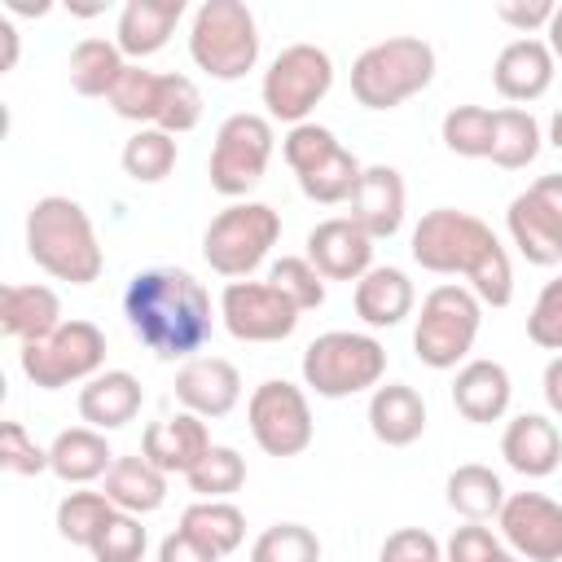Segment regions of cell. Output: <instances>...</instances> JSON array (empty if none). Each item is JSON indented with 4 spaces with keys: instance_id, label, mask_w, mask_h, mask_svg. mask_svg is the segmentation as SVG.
<instances>
[{
    "instance_id": "cell-1",
    "label": "cell",
    "mask_w": 562,
    "mask_h": 562,
    "mask_svg": "<svg viewBox=\"0 0 562 562\" xmlns=\"http://www.w3.org/2000/svg\"><path fill=\"white\" fill-rule=\"evenodd\" d=\"M215 312L206 285L189 268H145L123 290V316L127 329L158 356V360H193L211 334Z\"/></svg>"
},
{
    "instance_id": "cell-2",
    "label": "cell",
    "mask_w": 562,
    "mask_h": 562,
    "mask_svg": "<svg viewBox=\"0 0 562 562\" xmlns=\"http://www.w3.org/2000/svg\"><path fill=\"white\" fill-rule=\"evenodd\" d=\"M413 263L435 277H465L483 307H505L514 299V263L501 237L470 211L435 206L417 220L408 237Z\"/></svg>"
},
{
    "instance_id": "cell-3",
    "label": "cell",
    "mask_w": 562,
    "mask_h": 562,
    "mask_svg": "<svg viewBox=\"0 0 562 562\" xmlns=\"http://www.w3.org/2000/svg\"><path fill=\"white\" fill-rule=\"evenodd\" d=\"M26 255L53 281H70V285H92L105 268V255H101V241H97L88 211L66 193H48V198L31 202Z\"/></svg>"
},
{
    "instance_id": "cell-4",
    "label": "cell",
    "mask_w": 562,
    "mask_h": 562,
    "mask_svg": "<svg viewBox=\"0 0 562 562\" xmlns=\"http://www.w3.org/2000/svg\"><path fill=\"white\" fill-rule=\"evenodd\" d=\"M435 79V48L422 35H386L351 61V97L364 110H395Z\"/></svg>"
},
{
    "instance_id": "cell-5",
    "label": "cell",
    "mask_w": 562,
    "mask_h": 562,
    "mask_svg": "<svg viewBox=\"0 0 562 562\" xmlns=\"http://www.w3.org/2000/svg\"><path fill=\"white\" fill-rule=\"evenodd\" d=\"M303 386L321 400H347L378 391L386 378V347L360 329H329L303 347Z\"/></svg>"
},
{
    "instance_id": "cell-6",
    "label": "cell",
    "mask_w": 562,
    "mask_h": 562,
    "mask_svg": "<svg viewBox=\"0 0 562 562\" xmlns=\"http://www.w3.org/2000/svg\"><path fill=\"white\" fill-rule=\"evenodd\" d=\"M189 57L220 83L246 79L259 61V22L241 0H202L189 22Z\"/></svg>"
},
{
    "instance_id": "cell-7",
    "label": "cell",
    "mask_w": 562,
    "mask_h": 562,
    "mask_svg": "<svg viewBox=\"0 0 562 562\" xmlns=\"http://www.w3.org/2000/svg\"><path fill=\"white\" fill-rule=\"evenodd\" d=\"M483 325V303L470 285L443 281L422 299L417 325H413V351L426 369H461L474 351Z\"/></svg>"
},
{
    "instance_id": "cell-8",
    "label": "cell",
    "mask_w": 562,
    "mask_h": 562,
    "mask_svg": "<svg viewBox=\"0 0 562 562\" xmlns=\"http://www.w3.org/2000/svg\"><path fill=\"white\" fill-rule=\"evenodd\" d=\"M281 237V215L268 202H228L202 233V259L228 281H250V272L272 255Z\"/></svg>"
},
{
    "instance_id": "cell-9",
    "label": "cell",
    "mask_w": 562,
    "mask_h": 562,
    "mask_svg": "<svg viewBox=\"0 0 562 562\" xmlns=\"http://www.w3.org/2000/svg\"><path fill=\"white\" fill-rule=\"evenodd\" d=\"M18 369L40 391H61V386H75V382H92L105 369V334L83 316L61 321L48 338L22 342Z\"/></svg>"
},
{
    "instance_id": "cell-10",
    "label": "cell",
    "mask_w": 562,
    "mask_h": 562,
    "mask_svg": "<svg viewBox=\"0 0 562 562\" xmlns=\"http://www.w3.org/2000/svg\"><path fill=\"white\" fill-rule=\"evenodd\" d=\"M329 88H334V57L316 44H285L268 61L259 97H263V110L272 123L299 127L329 97Z\"/></svg>"
},
{
    "instance_id": "cell-11",
    "label": "cell",
    "mask_w": 562,
    "mask_h": 562,
    "mask_svg": "<svg viewBox=\"0 0 562 562\" xmlns=\"http://www.w3.org/2000/svg\"><path fill=\"white\" fill-rule=\"evenodd\" d=\"M272 145H277V132H272V119L268 114H255V110H237L220 123L215 132V145H211V162H206V180L220 198H246L268 162H272Z\"/></svg>"
},
{
    "instance_id": "cell-12",
    "label": "cell",
    "mask_w": 562,
    "mask_h": 562,
    "mask_svg": "<svg viewBox=\"0 0 562 562\" xmlns=\"http://www.w3.org/2000/svg\"><path fill=\"white\" fill-rule=\"evenodd\" d=\"M246 422H250L255 443L268 457H299V452H307V443L316 435L307 391L285 382V378H268V382H259L250 391Z\"/></svg>"
},
{
    "instance_id": "cell-13",
    "label": "cell",
    "mask_w": 562,
    "mask_h": 562,
    "mask_svg": "<svg viewBox=\"0 0 562 562\" xmlns=\"http://www.w3.org/2000/svg\"><path fill=\"white\" fill-rule=\"evenodd\" d=\"M505 228L527 263L536 268L562 263V176L558 171L540 176L522 193H514L505 211Z\"/></svg>"
},
{
    "instance_id": "cell-14",
    "label": "cell",
    "mask_w": 562,
    "mask_h": 562,
    "mask_svg": "<svg viewBox=\"0 0 562 562\" xmlns=\"http://www.w3.org/2000/svg\"><path fill=\"white\" fill-rule=\"evenodd\" d=\"M299 307L268 281H228L220 294V321L237 342H281L299 329Z\"/></svg>"
},
{
    "instance_id": "cell-15",
    "label": "cell",
    "mask_w": 562,
    "mask_h": 562,
    "mask_svg": "<svg viewBox=\"0 0 562 562\" xmlns=\"http://www.w3.org/2000/svg\"><path fill=\"white\" fill-rule=\"evenodd\" d=\"M496 527L514 558L562 562V501L544 492H509L496 514Z\"/></svg>"
},
{
    "instance_id": "cell-16",
    "label": "cell",
    "mask_w": 562,
    "mask_h": 562,
    "mask_svg": "<svg viewBox=\"0 0 562 562\" xmlns=\"http://www.w3.org/2000/svg\"><path fill=\"white\" fill-rule=\"evenodd\" d=\"M312 268L325 281H360L373 268V237L347 220V215H329L307 233V250Z\"/></svg>"
},
{
    "instance_id": "cell-17",
    "label": "cell",
    "mask_w": 562,
    "mask_h": 562,
    "mask_svg": "<svg viewBox=\"0 0 562 562\" xmlns=\"http://www.w3.org/2000/svg\"><path fill=\"white\" fill-rule=\"evenodd\" d=\"M176 400L184 413H193L202 422L228 417L241 400V373L224 356H193L176 369Z\"/></svg>"
},
{
    "instance_id": "cell-18",
    "label": "cell",
    "mask_w": 562,
    "mask_h": 562,
    "mask_svg": "<svg viewBox=\"0 0 562 562\" xmlns=\"http://www.w3.org/2000/svg\"><path fill=\"white\" fill-rule=\"evenodd\" d=\"M553 75H558V57H553L549 44L536 40V35L509 40V44L496 53V61H492V83H496V92H501L505 101H514V105L540 101V97L549 92Z\"/></svg>"
},
{
    "instance_id": "cell-19",
    "label": "cell",
    "mask_w": 562,
    "mask_h": 562,
    "mask_svg": "<svg viewBox=\"0 0 562 562\" xmlns=\"http://www.w3.org/2000/svg\"><path fill=\"white\" fill-rule=\"evenodd\" d=\"M347 220H356L373 241L382 237H395L404 228V206H408V189H404V176L391 167V162H373L360 171V184L347 202Z\"/></svg>"
},
{
    "instance_id": "cell-20",
    "label": "cell",
    "mask_w": 562,
    "mask_h": 562,
    "mask_svg": "<svg viewBox=\"0 0 562 562\" xmlns=\"http://www.w3.org/2000/svg\"><path fill=\"white\" fill-rule=\"evenodd\" d=\"M501 457L522 479H549L562 465V430L544 413H518L505 422Z\"/></svg>"
},
{
    "instance_id": "cell-21",
    "label": "cell",
    "mask_w": 562,
    "mask_h": 562,
    "mask_svg": "<svg viewBox=\"0 0 562 562\" xmlns=\"http://www.w3.org/2000/svg\"><path fill=\"white\" fill-rule=\"evenodd\" d=\"M509 400H514V382L501 360H465L452 378V408L474 426L501 422L509 413Z\"/></svg>"
},
{
    "instance_id": "cell-22",
    "label": "cell",
    "mask_w": 562,
    "mask_h": 562,
    "mask_svg": "<svg viewBox=\"0 0 562 562\" xmlns=\"http://www.w3.org/2000/svg\"><path fill=\"white\" fill-rule=\"evenodd\" d=\"M206 452H211V430L193 413L149 422L140 435V457L154 461L162 474H189Z\"/></svg>"
},
{
    "instance_id": "cell-23",
    "label": "cell",
    "mask_w": 562,
    "mask_h": 562,
    "mask_svg": "<svg viewBox=\"0 0 562 562\" xmlns=\"http://www.w3.org/2000/svg\"><path fill=\"white\" fill-rule=\"evenodd\" d=\"M180 18H184V0H127L114 22V44L127 61H145L158 48H167Z\"/></svg>"
},
{
    "instance_id": "cell-24",
    "label": "cell",
    "mask_w": 562,
    "mask_h": 562,
    "mask_svg": "<svg viewBox=\"0 0 562 562\" xmlns=\"http://www.w3.org/2000/svg\"><path fill=\"white\" fill-rule=\"evenodd\" d=\"M145 404V391H140V378L127 373V369H101L92 382L79 386V417L83 426L110 435L119 426H127Z\"/></svg>"
},
{
    "instance_id": "cell-25",
    "label": "cell",
    "mask_w": 562,
    "mask_h": 562,
    "mask_svg": "<svg viewBox=\"0 0 562 562\" xmlns=\"http://www.w3.org/2000/svg\"><path fill=\"white\" fill-rule=\"evenodd\" d=\"M369 430L386 448H408L426 435V400L408 382H382L369 391Z\"/></svg>"
},
{
    "instance_id": "cell-26",
    "label": "cell",
    "mask_w": 562,
    "mask_h": 562,
    "mask_svg": "<svg viewBox=\"0 0 562 562\" xmlns=\"http://www.w3.org/2000/svg\"><path fill=\"white\" fill-rule=\"evenodd\" d=\"M351 303H356V316H360L369 329H391V325H400V321L413 316L417 294H413V281H408L404 268L373 263V268L356 281Z\"/></svg>"
},
{
    "instance_id": "cell-27",
    "label": "cell",
    "mask_w": 562,
    "mask_h": 562,
    "mask_svg": "<svg viewBox=\"0 0 562 562\" xmlns=\"http://www.w3.org/2000/svg\"><path fill=\"white\" fill-rule=\"evenodd\" d=\"M61 325V299L48 285H4L0 290V334L22 342L48 338Z\"/></svg>"
},
{
    "instance_id": "cell-28",
    "label": "cell",
    "mask_w": 562,
    "mask_h": 562,
    "mask_svg": "<svg viewBox=\"0 0 562 562\" xmlns=\"http://www.w3.org/2000/svg\"><path fill=\"white\" fill-rule=\"evenodd\" d=\"M114 465V452H110V439L92 426H70V430H57V439L48 443V470L61 479V483H92V479H105Z\"/></svg>"
},
{
    "instance_id": "cell-29",
    "label": "cell",
    "mask_w": 562,
    "mask_h": 562,
    "mask_svg": "<svg viewBox=\"0 0 562 562\" xmlns=\"http://www.w3.org/2000/svg\"><path fill=\"white\" fill-rule=\"evenodd\" d=\"M167 479H171V474H162L154 461H145V457L136 452V457H114V465H110L101 492L110 496L114 509L140 518V514L162 509V501H167Z\"/></svg>"
},
{
    "instance_id": "cell-30",
    "label": "cell",
    "mask_w": 562,
    "mask_h": 562,
    "mask_svg": "<svg viewBox=\"0 0 562 562\" xmlns=\"http://www.w3.org/2000/svg\"><path fill=\"white\" fill-rule=\"evenodd\" d=\"M443 496H448V509H457L465 522H487V518L501 514V505H505L509 492H505V483H501V474L492 465L465 461V465H457L448 474Z\"/></svg>"
},
{
    "instance_id": "cell-31",
    "label": "cell",
    "mask_w": 562,
    "mask_h": 562,
    "mask_svg": "<svg viewBox=\"0 0 562 562\" xmlns=\"http://www.w3.org/2000/svg\"><path fill=\"white\" fill-rule=\"evenodd\" d=\"M127 70V57L119 53L114 40H101V35H88L70 48V61H66V75H70V88L79 97H110L114 83L123 79Z\"/></svg>"
},
{
    "instance_id": "cell-32",
    "label": "cell",
    "mask_w": 562,
    "mask_h": 562,
    "mask_svg": "<svg viewBox=\"0 0 562 562\" xmlns=\"http://www.w3.org/2000/svg\"><path fill=\"white\" fill-rule=\"evenodd\" d=\"M180 527H184L193 540H202L211 553H220V558L237 553L241 540H246V514H241L233 501H193V505L180 514Z\"/></svg>"
},
{
    "instance_id": "cell-33",
    "label": "cell",
    "mask_w": 562,
    "mask_h": 562,
    "mask_svg": "<svg viewBox=\"0 0 562 562\" xmlns=\"http://www.w3.org/2000/svg\"><path fill=\"white\" fill-rule=\"evenodd\" d=\"M540 123L531 110L522 105H505L496 110V127H492V162L501 171H522L527 162H536L540 154Z\"/></svg>"
},
{
    "instance_id": "cell-34",
    "label": "cell",
    "mask_w": 562,
    "mask_h": 562,
    "mask_svg": "<svg viewBox=\"0 0 562 562\" xmlns=\"http://www.w3.org/2000/svg\"><path fill=\"white\" fill-rule=\"evenodd\" d=\"M176 158H180L176 136H167V132H158V127H136V132L123 140V154H119L123 176L136 180V184H158V180H167V176L176 171Z\"/></svg>"
},
{
    "instance_id": "cell-35",
    "label": "cell",
    "mask_w": 562,
    "mask_h": 562,
    "mask_svg": "<svg viewBox=\"0 0 562 562\" xmlns=\"http://www.w3.org/2000/svg\"><path fill=\"white\" fill-rule=\"evenodd\" d=\"M119 509L110 505V496L105 492H66L61 501H57V536L61 540H70V544H79V549H92L97 544V536L105 531V522L114 518Z\"/></svg>"
},
{
    "instance_id": "cell-36",
    "label": "cell",
    "mask_w": 562,
    "mask_h": 562,
    "mask_svg": "<svg viewBox=\"0 0 562 562\" xmlns=\"http://www.w3.org/2000/svg\"><path fill=\"white\" fill-rule=\"evenodd\" d=\"M492 127H496V110L452 105L439 123V136H443L448 154H457V158H492Z\"/></svg>"
},
{
    "instance_id": "cell-37",
    "label": "cell",
    "mask_w": 562,
    "mask_h": 562,
    "mask_svg": "<svg viewBox=\"0 0 562 562\" xmlns=\"http://www.w3.org/2000/svg\"><path fill=\"white\" fill-rule=\"evenodd\" d=\"M184 479H189V492H198V501H228L246 483V457L228 443H211V452Z\"/></svg>"
},
{
    "instance_id": "cell-38",
    "label": "cell",
    "mask_w": 562,
    "mask_h": 562,
    "mask_svg": "<svg viewBox=\"0 0 562 562\" xmlns=\"http://www.w3.org/2000/svg\"><path fill=\"white\" fill-rule=\"evenodd\" d=\"M158 88H162V75L145 70L140 61H127L123 79L114 83V92L105 97L110 110L127 123H140V127H154V114H158Z\"/></svg>"
},
{
    "instance_id": "cell-39",
    "label": "cell",
    "mask_w": 562,
    "mask_h": 562,
    "mask_svg": "<svg viewBox=\"0 0 562 562\" xmlns=\"http://www.w3.org/2000/svg\"><path fill=\"white\" fill-rule=\"evenodd\" d=\"M202 123V92L189 75H162V88H158V114H154V127L167 132V136H184Z\"/></svg>"
},
{
    "instance_id": "cell-40",
    "label": "cell",
    "mask_w": 562,
    "mask_h": 562,
    "mask_svg": "<svg viewBox=\"0 0 562 562\" xmlns=\"http://www.w3.org/2000/svg\"><path fill=\"white\" fill-rule=\"evenodd\" d=\"M360 158L351 149H338L329 162H321L316 171L299 176V189L307 202H321V206H338V202H351L356 184H360Z\"/></svg>"
},
{
    "instance_id": "cell-41",
    "label": "cell",
    "mask_w": 562,
    "mask_h": 562,
    "mask_svg": "<svg viewBox=\"0 0 562 562\" xmlns=\"http://www.w3.org/2000/svg\"><path fill=\"white\" fill-rule=\"evenodd\" d=\"M250 562H321V540L303 522H272L255 536Z\"/></svg>"
},
{
    "instance_id": "cell-42",
    "label": "cell",
    "mask_w": 562,
    "mask_h": 562,
    "mask_svg": "<svg viewBox=\"0 0 562 562\" xmlns=\"http://www.w3.org/2000/svg\"><path fill=\"white\" fill-rule=\"evenodd\" d=\"M268 285H277L299 312H316L325 303V277L312 268L307 255H281V259H272Z\"/></svg>"
},
{
    "instance_id": "cell-43",
    "label": "cell",
    "mask_w": 562,
    "mask_h": 562,
    "mask_svg": "<svg viewBox=\"0 0 562 562\" xmlns=\"http://www.w3.org/2000/svg\"><path fill=\"white\" fill-rule=\"evenodd\" d=\"M342 149V140L325 127V123H299V127H290L285 132V140H281V154H285V162H290V171L294 176H307V171H316L321 162H329L334 154Z\"/></svg>"
},
{
    "instance_id": "cell-44",
    "label": "cell",
    "mask_w": 562,
    "mask_h": 562,
    "mask_svg": "<svg viewBox=\"0 0 562 562\" xmlns=\"http://www.w3.org/2000/svg\"><path fill=\"white\" fill-rule=\"evenodd\" d=\"M145 544H149V536H145L140 518L119 509L105 522V531L97 536V544L88 553H92V562H140L145 558Z\"/></svg>"
},
{
    "instance_id": "cell-45",
    "label": "cell",
    "mask_w": 562,
    "mask_h": 562,
    "mask_svg": "<svg viewBox=\"0 0 562 562\" xmlns=\"http://www.w3.org/2000/svg\"><path fill=\"white\" fill-rule=\"evenodd\" d=\"M527 338L544 351H558L562 356V277L544 281L531 312H527Z\"/></svg>"
},
{
    "instance_id": "cell-46",
    "label": "cell",
    "mask_w": 562,
    "mask_h": 562,
    "mask_svg": "<svg viewBox=\"0 0 562 562\" xmlns=\"http://www.w3.org/2000/svg\"><path fill=\"white\" fill-rule=\"evenodd\" d=\"M0 465L9 470V474H44L48 470V448H40L35 439H31V430L22 426V422H4L0 426Z\"/></svg>"
},
{
    "instance_id": "cell-47",
    "label": "cell",
    "mask_w": 562,
    "mask_h": 562,
    "mask_svg": "<svg viewBox=\"0 0 562 562\" xmlns=\"http://www.w3.org/2000/svg\"><path fill=\"white\" fill-rule=\"evenodd\" d=\"M378 562H443V544L426 527H400L382 540Z\"/></svg>"
},
{
    "instance_id": "cell-48",
    "label": "cell",
    "mask_w": 562,
    "mask_h": 562,
    "mask_svg": "<svg viewBox=\"0 0 562 562\" xmlns=\"http://www.w3.org/2000/svg\"><path fill=\"white\" fill-rule=\"evenodd\" d=\"M501 549H505V540H501L492 527H483V522H465V527H457V531L448 536V544H443V562H492Z\"/></svg>"
},
{
    "instance_id": "cell-49",
    "label": "cell",
    "mask_w": 562,
    "mask_h": 562,
    "mask_svg": "<svg viewBox=\"0 0 562 562\" xmlns=\"http://www.w3.org/2000/svg\"><path fill=\"white\" fill-rule=\"evenodd\" d=\"M553 0H501L496 4V18L505 26H514L518 35H536V31H549L553 22Z\"/></svg>"
},
{
    "instance_id": "cell-50",
    "label": "cell",
    "mask_w": 562,
    "mask_h": 562,
    "mask_svg": "<svg viewBox=\"0 0 562 562\" xmlns=\"http://www.w3.org/2000/svg\"><path fill=\"white\" fill-rule=\"evenodd\" d=\"M158 562H220V553H211L202 540H193L184 527H176L171 536H162Z\"/></svg>"
},
{
    "instance_id": "cell-51",
    "label": "cell",
    "mask_w": 562,
    "mask_h": 562,
    "mask_svg": "<svg viewBox=\"0 0 562 562\" xmlns=\"http://www.w3.org/2000/svg\"><path fill=\"white\" fill-rule=\"evenodd\" d=\"M540 391H544V404L553 417H562V356H553L544 364V378H540Z\"/></svg>"
},
{
    "instance_id": "cell-52",
    "label": "cell",
    "mask_w": 562,
    "mask_h": 562,
    "mask_svg": "<svg viewBox=\"0 0 562 562\" xmlns=\"http://www.w3.org/2000/svg\"><path fill=\"white\" fill-rule=\"evenodd\" d=\"M0 44H4L0 70H13V66H18V26H13L9 18H0Z\"/></svg>"
},
{
    "instance_id": "cell-53",
    "label": "cell",
    "mask_w": 562,
    "mask_h": 562,
    "mask_svg": "<svg viewBox=\"0 0 562 562\" xmlns=\"http://www.w3.org/2000/svg\"><path fill=\"white\" fill-rule=\"evenodd\" d=\"M544 44H549V53L562 61V4L553 9V22H549V31H544Z\"/></svg>"
},
{
    "instance_id": "cell-54",
    "label": "cell",
    "mask_w": 562,
    "mask_h": 562,
    "mask_svg": "<svg viewBox=\"0 0 562 562\" xmlns=\"http://www.w3.org/2000/svg\"><path fill=\"white\" fill-rule=\"evenodd\" d=\"M4 13H26V18H40V13H48V0H40V4H31V0H4Z\"/></svg>"
},
{
    "instance_id": "cell-55",
    "label": "cell",
    "mask_w": 562,
    "mask_h": 562,
    "mask_svg": "<svg viewBox=\"0 0 562 562\" xmlns=\"http://www.w3.org/2000/svg\"><path fill=\"white\" fill-rule=\"evenodd\" d=\"M549 145L562 149V110H553V119H549Z\"/></svg>"
},
{
    "instance_id": "cell-56",
    "label": "cell",
    "mask_w": 562,
    "mask_h": 562,
    "mask_svg": "<svg viewBox=\"0 0 562 562\" xmlns=\"http://www.w3.org/2000/svg\"><path fill=\"white\" fill-rule=\"evenodd\" d=\"M492 562H518V558H514V553H509V549H501V553H496V558H492Z\"/></svg>"
}]
</instances>
